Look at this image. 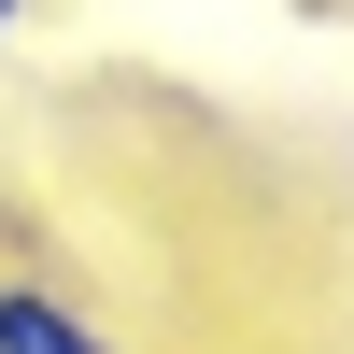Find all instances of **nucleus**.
I'll return each instance as SVG.
<instances>
[{"mask_svg": "<svg viewBox=\"0 0 354 354\" xmlns=\"http://www.w3.org/2000/svg\"><path fill=\"white\" fill-rule=\"evenodd\" d=\"M0 354H113V326L57 283H0Z\"/></svg>", "mask_w": 354, "mask_h": 354, "instance_id": "nucleus-1", "label": "nucleus"}, {"mask_svg": "<svg viewBox=\"0 0 354 354\" xmlns=\"http://www.w3.org/2000/svg\"><path fill=\"white\" fill-rule=\"evenodd\" d=\"M15 15H28V0H0V43H15Z\"/></svg>", "mask_w": 354, "mask_h": 354, "instance_id": "nucleus-2", "label": "nucleus"}]
</instances>
